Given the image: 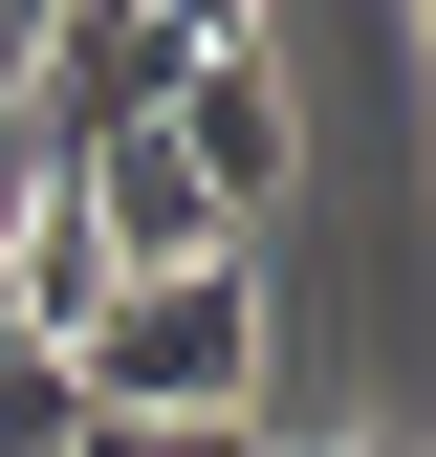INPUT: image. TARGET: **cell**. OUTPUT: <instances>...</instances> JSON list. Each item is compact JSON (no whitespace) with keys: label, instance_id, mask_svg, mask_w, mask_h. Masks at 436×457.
<instances>
[{"label":"cell","instance_id":"6da1fadb","mask_svg":"<svg viewBox=\"0 0 436 457\" xmlns=\"http://www.w3.org/2000/svg\"><path fill=\"white\" fill-rule=\"evenodd\" d=\"M66 370H88V414H109V436H240V414H262V262L109 283Z\"/></svg>","mask_w":436,"mask_h":457},{"label":"cell","instance_id":"7a4b0ae2","mask_svg":"<svg viewBox=\"0 0 436 457\" xmlns=\"http://www.w3.org/2000/svg\"><path fill=\"white\" fill-rule=\"evenodd\" d=\"M197 44H218V0H44V44H22V109H44L66 153H109V131H175Z\"/></svg>","mask_w":436,"mask_h":457},{"label":"cell","instance_id":"3957f363","mask_svg":"<svg viewBox=\"0 0 436 457\" xmlns=\"http://www.w3.org/2000/svg\"><path fill=\"white\" fill-rule=\"evenodd\" d=\"M175 175L218 196V240L306 175V109H284V44H262V22H218V44H197V87H175Z\"/></svg>","mask_w":436,"mask_h":457},{"label":"cell","instance_id":"277c9868","mask_svg":"<svg viewBox=\"0 0 436 457\" xmlns=\"http://www.w3.org/2000/svg\"><path fill=\"white\" fill-rule=\"evenodd\" d=\"M0 457H88V370L66 349H0Z\"/></svg>","mask_w":436,"mask_h":457},{"label":"cell","instance_id":"5b68a950","mask_svg":"<svg viewBox=\"0 0 436 457\" xmlns=\"http://www.w3.org/2000/svg\"><path fill=\"white\" fill-rule=\"evenodd\" d=\"M88 457H284V436H262V414H240V436H109V414H88Z\"/></svg>","mask_w":436,"mask_h":457},{"label":"cell","instance_id":"8992f818","mask_svg":"<svg viewBox=\"0 0 436 457\" xmlns=\"http://www.w3.org/2000/svg\"><path fill=\"white\" fill-rule=\"evenodd\" d=\"M22 44H44V0H0V131H22Z\"/></svg>","mask_w":436,"mask_h":457},{"label":"cell","instance_id":"52a82bcc","mask_svg":"<svg viewBox=\"0 0 436 457\" xmlns=\"http://www.w3.org/2000/svg\"><path fill=\"white\" fill-rule=\"evenodd\" d=\"M415 196H436V131H415Z\"/></svg>","mask_w":436,"mask_h":457}]
</instances>
